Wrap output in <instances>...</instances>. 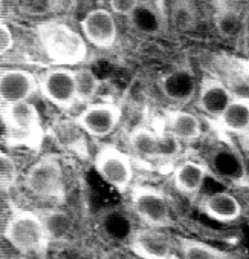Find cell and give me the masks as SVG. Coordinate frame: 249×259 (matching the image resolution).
<instances>
[{"label":"cell","mask_w":249,"mask_h":259,"mask_svg":"<svg viewBox=\"0 0 249 259\" xmlns=\"http://www.w3.org/2000/svg\"><path fill=\"white\" fill-rule=\"evenodd\" d=\"M36 32L47 57L56 64L73 66L86 58L88 48L85 39L65 24L43 22L38 25Z\"/></svg>","instance_id":"obj_1"},{"label":"cell","mask_w":249,"mask_h":259,"mask_svg":"<svg viewBox=\"0 0 249 259\" xmlns=\"http://www.w3.org/2000/svg\"><path fill=\"white\" fill-rule=\"evenodd\" d=\"M1 125L9 145L36 148L43 137L40 117L34 104L27 101L3 104Z\"/></svg>","instance_id":"obj_2"},{"label":"cell","mask_w":249,"mask_h":259,"mask_svg":"<svg viewBox=\"0 0 249 259\" xmlns=\"http://www.w3.org/2000/svg\"><path fill=\"white\" fill-rule=\"evenodd\" d=\"M4 235L17 250L24 254L40 252L48 243L45 224L30 210H15L8 221Z\"/></svg>","instance_id":"obj_3"},{"label":"cell","mask_w":249,"mask_h":259,"mask_svg":"<svg viewBox=\"0 0 249 259\" xmlns=\"http://www.w3.org/2000/svg\"><path fill=\"white\" fill-rule=\"evenodd\" d=\"M129 145L139 157L148 160H174L180 155V141L168 132L157 133L146 126L133 128L128 136Z\"/></svg>","instance_id":"obj_4"},{"label":"cell","mask_w":249,"mask_h":259,"mask_svg":"<svg viewBox=\"0 0 249 259\" xmlns=\"http://www.w3.org/2000/svg\"><path fill=\"white\" fill-rule=\"evenodd\" d=\"M131 201L138 218L151 228H167L173 224L168 200L157 188L147 185L135 186Z\"/></svg>","instance_id":"obj_5"},{"label":"cell","mask_w":249,"mask_h":259,"mask_svg":"<svg viewBox=\"0 0 249 259\" xmlns=\"http://www.w3.org/2000/svg\"><path fill=\"white\" fill-rule=\"evenodd\" d=\"M26 186L35 196L60 199L64 195L62 166L54 157L47 156L33 163L25 177Z\"/></svg>","instance_id":"obj_6"},{"label":"cell","mask_w":249,"mask_h":259,"mask_svg":"<svg viewBox=\"0 0 249 259\" xmlns=\"http://www.w3.org/2000/svg\"><path fill=\"white\" fill-rule=\"evenodd\" d=\"M94 167L106 183L120 192L127 190L133 179L130 157L112 145L103 147L97 151Z\"/></svg>","instance_id":"obj_7"},{"label":"cell","mask_w":249,"mask_h":259,"mask_svg":"<svg viewBox=\"0 0 249 259\" xmlns=\"http://www.w3.org/2000/svg\"><path fill=\"white\" fill-rule=\"evenodd\" d=\"M38 83L43 96L59 108L68 110L78 102L75 70L66 68L49 69Z\"/></svg>","instance_id":"obj_8"},{"label":"cell","mask_w":249,"mask_h":259,"mask_svg":"<svg viewBox=\"0 0 249 259\" xmlns=\"http://www.w3.org/2000/svg\"><path fill=\"white\" fill-rule=\"evenodd\" d=\"M122 116L118 104L100 102L87 106L74 119L82 131L96 139H103L113 133Z\"/></svg>","instance_id":"obj_9"},{"label":"cell","mask_w":249,"mask_h":259,"mask_svg":"<svg viewBox=\"0 0 249 259\" xmlns=\"http://www.w3.org/2000/svg\"><path fill=\"white\" fill-rule=\"evenodd\" d=\"M85 38L100 49H109L117 38L116 22L106 9L97 8L88 12L80 22Z\"/></svg>","instance_id":"obj_10"},{"label":"cell","mask_w":249,"mask_h":259,"mask_svg":"<svg viewBox=\"0 0 249 259\" xmlns=\"http://www.w3.org/2000/svg\"><path fill=\"white\" fill-rule=\"evenodd\" d=\"M158 86L165 99L173 104L183 106L197 98L200 84L192 71L182 67L164 74Z\"/></svg>","instance_id":"obj_11"},{"label":"cell","mask_w":249,"mask_h":259,"mask_svg":"<svg viewBox=\"0 0 249 259\" xmlns=\"http://www.w3.org/2000/svg\"><path fill=\"white\" fill-rule=\"evenodd\" d=\"M39 83L33 73L21 69H3L0 72L2 104L27 101L37 90Z\"/></svg>","instance_id":"obj_12"},{"label":"cell","mask_w":249,"mask_h":259,"mask_svg":"<svg viewBox=\"0 0 249 259\" xmlns=\"http://www.w3.org/2000/svg\"><path fill=\"white\" fill-rule=\"evenodd\" d=\"M128 19L135 31L149 37L160 35L168 25V16L162 3L155 1H137Z\"/></svg>","instance_id":"obj_13"},{"label":"cell","mask_w":249,"mask_h":259,"mask_svg":"<svg viewBox=\"0 0 249 259\" xmlns=\"http://www.w3.org/2000/svg\"><path fill=\"white\" fill-rule=\"evenodd\" d=\"M235 97L220 80L206 78L199 86L197 107L206 116L220 119Z\"/></svg>","instance_id":"obj_14"},{"label":"cell","mask_w":249,"mask_h":259,"mask_svg":"<svg viewBox=\"0 0 249 259\" xmlns=\"http://www.w3.org/2000/svg\"><path fill=\"white\" fill-rule=\"evenodd\" d=\"M131 248L142 259H171L173 257L172 241L158 229H145L137 232Z\"/></svg>","instance_id":"obj_15"},{"label":"cell","mask_w":249,"mask_h":259,"mask_svg":"<svg viewBox=\"0 0 249 259\" xmlns=\"http://www.w3.org/2000/svg\"><path fill=\"white\" fill-rule=\"evenodd\" d=\"M200 209L208 218L222 224L238 221L242 214L239 200L227 192H216L202 198Z\"/></svg>","instance_id":"obj_16"},{"label":"cell","mask_w":249,"mask_h":259,"mask_svg":"<svg viewBox=\"0 0 249 259\" xmlns=\"http://www.w3.org/2000/svg\"><path fill=\"white\" fill-rule=\"evenodd\" d=\"M211 174L205 163L185 160L179 163L173 171V186L182 195L194 198L198 195Z\"/></svg>","instance_id":"obj_17"},{"label":"cell","mask_w":249,"mask_h":259,"mask_svg":"<svg viewBox=\"0 0 249 259\" xmlns=\"http://www.w3.org/2000/svg\"><path fill=\"white\" fill-rule=\"evenodd\" d=\"M206 163L210 170L217 171L231 177L244 172V162L239 151L226 141L220 140L211 146L206 154Z\"/></svg>","instance_id":"obj_18"},{"label":"cell","mask_w":249,"mask_h":259,"mask_svg":"<svg viewBox=\"0 0 249 259\" xmlns=\"http://www.w3.org/2000/svg\"><path fill=\"white\" fill-rule=\"evenodd\" d=\"M167 127V132L181 142H194L202 135L200 119L193 113L183 110H176L169 114Z\"/></svg>","instance_id":"obj_19"},{"label":"cell","mask_w":249,"mask_h":259,"mask_svg":"<svg viewBox=\"0 0 249 259\" xmlns=\"http://www.w3.org/2000/svg\"><path fill=\"white\" fill-rule=\"evenodd\" d=\"M179 250L183 259H238L235 253L213 246L191 238L179 239Z\"/></svg>","instance_id":"obj_20"},{"label":"cell","mask_w":249,"mask_h":259,"mask_svg":"<svg viewBox=\"0 0 249 259\" xmlns=\"http://www.w3.org/2000/svg\"><path fill=\"white\" fill-rule=\"evenodd\" d=\"M219 120L231 133L239 134L249 131V98L235 97Z\"/></svg>","instance_id":"obj_21"},{"label":"cell","mask_w":249,"mask_h":259,"mask_svg":"<svg viewBox=\"0 0 249 259\" xmlns=\"http://www.w3.org/2000/svg\"><path fill=\"white\" fill-rule=\"evenodd\" d=\"M170 17L176 29L181 31H191L197 25V8L189 1H177L172 6Z\"/></svg>","instance_id":"obj_22"},{"label":"cell","mask_w":249,"mask_h":259,"mask_svg":"<svg viewBox=\"0 0 249 259\" xmlns=\"http://www.w3.org/2000/svg\"><path fill=\"white\" fill-rule=\"evenodd\" d=\"M216 26L225 37H236L242 29L243 17L238 10L231 7L221 9L215 18Z\"/></svg>","instance_id":"obj_23"},{"label":"cell","mask_w":249,"mask_h":259,"mask_svg":"<svg viewBox=\"0 0 249 259\" xmlns=\"http://www.w3.org/2000/svg\"><path fill=\"white\" fill-rule=\"evenodd\" d=\"M75 79L78 102L91 101L100 89V79L88 69L75 70Z\"/></svg>","instance_id":"obj_24"},{"label":"cell","mask_w":249,"mask_h":259,"mask_svg":"<svg viewBox=\"0 0 249 259\" xmlns=\"http://www.w3.org/2000/svg\"><path fill=\"white\" fill-rule=\"evenodd\" d=\"M78 125L73 122H64L58 125L57 137L68 147L76 148V151L85 153V141L82 139V133Z\"/></svg>","instance_id":"obj_25"},{"label":"cell","mask_w":249,"mask_h":259,"mask_svg":"<svg viewBox=\"0 0 249 259\" xmlns=\"http://www.w3.org/2000/svg\"><path fill=\"white\" fill-rule=\"evenodd\" d=\"M18 169L12 157L1 151L0 153V183L1 189L8 190L17 180Z\"/></svg>","instance_id":"obj_26"},{"label":"cell","mask_w":249,"mask_h":259,"mask_svg":"<svg viewBox=\"0 0 249 259\" xmlns=\"http://www.w3.org/2000/svg\"><path fill=\"white\" fill-rule=\"evenodd\" d=\"M14 45L13 35L6 24H0V54L4 55L12 49Z\"/></svg>","instance_id":"obj_27"},{"label":"cell","mask_w":249,"mask_h":259,"mask_svg":"<svg viewBox=\"0 0 249 259\" xmlns=\"http://www.w3.org/2000/svg\"><path fill=\"white\" fill-rule=\"evenodd\" d=\"M137 1L136 0H115V1H110L109 4L112 12L116 14L128 17L136 5Z\"/></svg>","instance_id":"obj_28"}]
</instances>
